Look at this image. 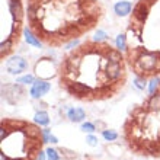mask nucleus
<instances>
[{
	"mask_svg": "<svg viewBox=\"0 0 160 160\" xmlns=\"http://www.w3.org/2000/svg\"><path fill=\"white\" fill-rule=\"evenodd\" d=\"M16 82L18 83H21V84H32L35 82V77L32 76V74H26V76L18 77Z\"/></svg>",
	"mask_w": 160,
	"mask_h": 160,
	"instance_id": "6ab92c4d",
	"label": "nucleus"
},
{
	"mask_svg": "<svg viewBox=\"0 0 160 160\" xmlns=\"http://www.w3.org/2000/svg\"><path fill=\"white\" fill-rule=\"evenodd\" d=\"M50 90H51L50 82L45 79H38L31 84L29 95H31V98H34V99H39V98H42L44 95H47Z\"/></svg>",
	"mask_w": 160,
	"mask_h": 160,
	"instance_id": "6e6552de",
	"label": "nucleus"
},
{
	"mask_svg": "<svg viewBox=\"0 0 160 160\" xmlns=\"http://www.w3.org/2000/svg\"><path fill=\"white\" fill-rule=\"evenodd\" d=\"M61 159H63V156H61L58 148H52V147L47 148V160H61Z\"/></svg>",
	"mask_w": 160,
	"mask_h": 160,
	"instance_id": "4468645a",
	"label": "nucleus"
},
{
	"mask_svg": "<svg viewBox=\"0 0 160 160\" xmlns=\"http://www.w3.org/2000/svg\"><path fill=\"white\" fill-rule=\"evenodd\" d=\"M23 37H25V41L28 42L29 45L37 47V48H42V47H44L42 41L29 29V28H25V29H23Z\"/></svg>",
	"mask_w": 160,
	"mask_h": 160,
	"instance_id": "9b49d317",
	"label": "nucleus"
},
{
	"mask_svg": "<svg viewBox=\"0 0 160 160\" xmlns=\"http://www.w3.org/2000/svg\"><path fill=\"white\" fill-rule=\"evenodd\" d=\"M103 15L98 0H28V28L51 48L76 41L96 28Z\"/></svg>",
	"mask_w": 160,
	"mask_h": 160,
	"instance_id": "f03ea898",
	"label": "nucleus"
},
{
	"mask_svg": "<svg viewBox=\"0 0 160 160\" xmlns=\"http://www.w3.org/2000/svg\"><path fill=\"white\" fill-rule=\"evenodd\" d=\"M28 70V61H26L23 57L21 55H15V57H10V58L6 61V72L12 76H18V74H22Z\"/></svg>",
	"mask_w": 160,
	"mask_h": 160,
	"instance_id": "0eeeda50",
	"label": "nucleus"
},
{
	"mask_svg": "<svg viewBox=\"0 0 160 160\" xmlns=\"http://www.w3.org/2000/svg\"><path fill=\"white\" fill-rule=\"evenodd\" d=\"M125 54L106 41H84L63 57L58 67L60 88L80 102L114 99L125 88Z\"/></svg>",
	"mask_w": 160,
	"mask_h": 160,
	"instance_id": "f257e3e1",
	"label": "nucleus"
},
{
	"mask_svg": "<svg viewBox=\"0 0 160 160\" xmlns=\"http://www.w3.org/2000/svg\"><path fill=\"white\" fill-rule=\"evenodd\" d=\"M39 127L23 118H2L0 160H38L45 144Z\"/></svg>",
	"mask_w": 160,
	"mask_h": 160,
	"instance_id": "20e7f679",
	"label": "nucleus"
},
{
	"mask_svg": "<svg viewBox=\"0 0 160 160\" xmlns=\"http://www.w3.org/2000/svg\"><path fill=\"white\" fill-rule=\"evenodd\" d=\"M134 86L138 89V90H144V89H146V86H147V79L135 76V79H134Z\"/></svg>",
	"mask_w": 160,
	"mask_h": 160,
	"instance_id": "a211bd4d",
	"label": "nucleus"
},
{
	"mask_svg": "<svg viewBox=\"0 0 160 160\" xmlns=\"http://www.w3.org/2000/svg\"><path fill=\"white\" fill-rule=\"evenodd\" d=\"M106 38H108V37H106V34L105 32H103V31H98L96 32V35H95V41H106Z\"/></svg>",
	"mask_w": 160,
	"mask_h": 160,
	"instance_id": "412c9836",
	"label": "nucleus"
},
{
	"mask_svg": "<svg viewBox=\"0 0 160 160\" xmlns=\"http://www.w3.org/2000/svg\"><path fill=\"white\" fill-rule=\"evenodd\" d=\"M82 131L86 132V134H93L96 131V125L93 122H83L82 124Z\"/></svg>",
	"mask_w": 160,
	"mask_h": 160,
	"instance_id": "f3484780",
	"label": "nucleus"
},
{
	"mask_svg": "<svg viewBox=\"0 0 160 160\" xmlns=\"http://www.w3.org/2000/svg\"><path fill=\"white\" fill-rule=\"evenodd\" d=\"M115 47L121 50L122 52H125L127 48H128V41H127V35L125 34H119L115 39Z\"/></svg>",
	"mask_w": 160,
	"mask_h": 160,
	"instance_id": "ddd939ff",
	"label": "nucleus"
},
{
	"mask_svg": "<svg viewBox=\"0 0 160 160\" xmlns=\"http://www.w3.org/2000/svg\"><path fill=\"white\" fill-rule=\"evenodd\" d=\"M60 153H61V156L63 159H67V160H73L76 159V152H73V150H68V148H58Z\"/></svg>",
	"mask_w": 160,
	"mask_h": 160,
	"instance_id": "dca6fc26",
	"label": "nucleus"
},
{
	"mask_svg": "<svg viewBox=\"0 0 160 160\" xmlns=\"http://www.w3.org/2000/svg\"><path fill=\"white\" fill-rule=\"evenodd\" d=\"M128 48L124 54L147 52L160 67V0H138L127 28Z\"/></svg>",
	"mask_w": 160,
	"mask_h": 160,
	"instance_id": "39448f33",
	"label": "nucleus"
},
{
	"mask_svg": "<svg viewBox=\"0 0 160 160\" xmlns=\"http://www.w3.org/2000/svg\"><path fill=\"white\" fill-rule=\"evenodd\" d=\"M34 121L41 127H47L50 124V115H48L47 111H38L34 117Z\"/></svg>",
	"mask_w": 160,
	"mask_h": 160,
	"instance_id": "f8f14e48",
	"label": "nucleus"
},
{
	"mask_svg": "<svg viewBox=\"0 0 160 160\" xmlns=\"http://www.w3.org/2000/svg\"><path fill=\"white\" fill-rule=\"evenodd\" d=\"M132 8H134V6H132L131 2H128V0H121V2H117V3L114 4V12L117 16L125 18L131 13Z\"/></svg>",
	"mask_w": 160,
	"mask_h": 160,
	"instance_id": "1a4fd4ad",
	"label": "nucleus"
},
{
	"mask_svg": "<svg viewBox=\"0 0 160 160\" xmlns=\"http://www.w3.org/2000/svg\"><path fill=\"white\" fill-rule=\"evenodd\" d=\"M102 137H103L106 141H115L119 135H118V132L114 130H103L102 131Z\"/></svg>",
	"mask_w": 160,
	"mask_h": 160,
	"instance_id": "2eb2a0df",
	"label": "nucleus"
},
{
	"mask_svg": "<svg viewBox=\"0 0 160 160\" xmlns=\"http://www.w3.org/2000/svg\"><path fill=\"white\" fill-rule=\"evenodd\" d=\"M86 143H88L90 147H96L98 146V137H95L93 134H88L86 135Z\"/></svg>",
	"mask_w": 160,
	"mask_h": 160,
	"instance_id": "aec40b11",
	"label": "nucleus"
},
{
	"mask_svg": "<svg viewBox=\"0 0 160 160\" xmlns=\"http://www.w3.org/2000/svg\"><path fill=\"white\" fill-rule=\"evenodd\" d=\"M67 118L72 122H83L86 118V111L83 108H70L67 111Z\"/></svg>",
	"mask_w": 160,
	"mask_h": 160,
	"instance_id": "9d476101",
	"label": "nucleus"
},
{
	"mask_svg": "<svg viewBox=\"0 0 160 160\" xmlns=\"http://www.w3.org/2000/svg\"><path fill=\"white\" fill-rule=\"evenodd\" d=\"M2 95H3V99L9 105H16L23 99V96L26 95V90L23 88V84L16 82V83L4 84L2 88Z\"/></svg>",
	"mask_w": 160,
	"mask_h": 160,
	"instance_id": "423d86ee",
	"label": "nucleus"
},
{
	"mask_svg": "<svg viewBox=\"0 0 160 160\" xmlns=\"http://www.w3.org/2000/svg\"><path fill=\"white\" fill-rule=\"evenodd\" d=\"M90 160H92V159H90Z\"/></svg>",
	"mask_w": 160,
	"mask_h": 160,
	"instance_id": "4be33fe9",
	"label": "nucleus"
},
{
	"mask_svg": "<svg viewBox=\"0 0 160 160\" xmlns=\"http://www.w3.org/2000/svg\"><path fill=\"white\" fill-rule=\"evenodd\" d=\"M122 138L137 156L160 159V84L130 111L122 124Z\"/></svg>",
	"mask_w": 160,
	"mask_h": 160,
	"instance_id": "7ed1b4c3",
	"label": "nucleus"
}]
</instances>
